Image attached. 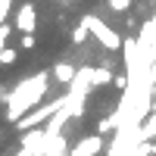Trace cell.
Here are the masks:
<instances>
[{
    "label": "cell",
    "instance_id": "16",
    "mask_svg": "<svg viewBox=\"0 0 156 156\" xmlns=\"http://www.w3.org/2000/svg\"><path fill=\"white\" fill-rule=\"evenodd\" d=\"M150 94H153V97H156V81H153V84H150Z\"/></svg>",
    "mask_w": 156,
    "mask_h": 156
},
{
    "label": "cell",
    "instance_id": "18",
    "mask_svg": "<svg viewBox=\"0 0 156 156\" xmlns=\"http://www.w3.org/2000/svg\"><path fill=\"white\" fill-rule=\"evenodd\" d=\"M66 3H72V0H66Z\"/></svg>",
    "mask_w": 156,
    "mask_h": 156
},
{
    "label": "cell",
    "instance_id": "13",
    "mask_svg": "<svg viewBox=\"0 0 156 156\" xmlns=\"http://www.w3.org/2000/svg\"><path fill=\"white\" fill-rule=\"evenodd\" d=\"M34 41H37V37H34V31H22V37H19V47L31 50V47H34Z\"/></svg>",
    "mask_w": 156,
    "mask_h": 156
},
{
    "label": "cell",
    "instance_id": "17",
    "mask_svg": "<svg viewBox=\"0 0 156 156\" xmlns=\"http://www.w3.org/2000/svg\"><path fill=\"white\" fill-rule=\"evenodd\" d=\"M56 156H72V153H56Z\"/></svg>",
    "mask_w": 156,
    "mask_h": 156
},
{
    "label": "cell",
    "instance_id": "6",
    "mask_svg": "<svg viewBox=\"0 0 156 156\" xmlns=\"http://www.w3.org/2000/svg\"><path fill=\"white\" fill-rule=\"evenodd\" d=\"M50 72H53V78H56V81L59 84H72L75 81V75H78V69H75V62H66V59H62V62H56V66L53 69H50Z\"/></svg>",
    "mask_w": 156,
    "mask_h": 156
},
{
    "label": "cell",
    "instance_id": "10",
    "mask_svg": "<svg viewBox=\"0 0 156 156\" xmlns=\"http://www.w3.org/2000/svg\"><path fill=\"white\" fill-rule=\"evenodd\" d=\"M119 119H122V112H112L109 119H100V125H97V131H100V134H106V131H112V128L119 125Z\"/></svg>",
    "mask_w": 156,
    "mask_h": 156
},
{
    "label": "cell",
    "instance_id": "8",
    "mask_svg": "<svg viewBox=\"0 0 156 156\" xmlns=\"http://www.w3.org/2000/svg\"><path fill=\"white\" fill-rule=\"evenodd\" d=\"M16 56H19V50H16V47H3V50H0V66H3V69L16 66Z\"/></svg>",
    "mask_w": 156,
    "mask_h": 156
},
{
    "label": "cell",
    "instance_id": "11",
    "mask_svg": "<svg viewBox=\"0 0 156 156\" xmlns=\"http://www.w3.org/2000/svg\"><path fill=\"white\" fill-rule=\"evenodd\" d=\"M12 28H16V25H9V22H3V25H0V50L6 47V41H9V34H12Z\"/></svg>",
    "mask_w": 156,
    "mask_h": 156
},
{
    "label": "cell",
    "instance_id": "15",
    "mask_svg": "<svg viewBox=\"0 0 156 156\" xmlns=\"http://www.w3.org/2000/svg\"><path fill=\"white\" fill-rule=\"evenodd\" d=\"M112 84L119 87V90H125V84H128V78H125V75H115V78H112Z\"/></svg>",
    "mask_w": 156,
    "mask_h": 156
},
{
    "label": "cell",
    "instance_id": "14",
    "mask_svg": "<svg viewBox=\"0 0 156 156\" xmlns=\"http://www.w3.org/2000/svg\"><path fill=\"white\" fill-rule=\"evenodd\" d=\"M12 9V0H0V25L6 22V12Z\"/></svg>",
    "mask_w": 156,
    "mask_h": 156
},
{
    "label": "cell",
    "instance_id": "1",
    "mask_svg": "<svg viewBox=\"0 0 156 156\" xmlns=\"http://www.w3.org/2000/svg\"><path fill=\"white\" fill-rule=\"evenodd\" d=\"M50 75H53V72H37L34 78H25L22 84H16V90H12L9 100H6V112H3L6 122L16 125L25 112H31L37 103L44 100V94L50 90V87H47V84H50Z\"/></svg>",
    "mask_w": 156,
    "mask_h": 156
},
{
    "label": "cell",
    "instance_id": "12",
    "mask_svg": "<svg viewBox=\"0 0 156 156\" xmlns=\"http://www.w3.org/2000/svg\"><path fill=\"white\" fill-rule=\"evenodd\" d=\"M106 6H109L112 12H125L128 6H131V0H106Z\"/></svg>",
    "mask_w": 156,
    "mask_h": 156
},
{
    "label": "cell",
    "instance_id": "4",
    "mask_svg": "<svg viewBox=\"0 0 156 156\" xmlns=\"http://www.w3.org/2000/svg\"><path fill=\"white\" fill-rule=\"evenodd\" d=\"M103 150V134L97 131V134H87V137H78L75 144L69 147V153L72 156H97Z\"/></svg>",
    "mask_w": 156,
    "mask_h": 156
},
{
    "label": "cell",
    "instance_id": "3",
    "mask_svg": "<svg viewBox=\"0 0 156 156\" xmlns=\"http://www.w3.org/2000/svg\"><path fill=\"white\" fill-rule=\"evenodd\" d=\"M84 22L90 25V31H94V37H97V41L103 44V47H106V50H122V44H125V37H119V34H115L112 28H109V25H103L97 16H84Z\"/></svg>",
    "mask_w": 156,
    "mask_h": 156
},
{
    "label": "cell",
    "instance_id": "5",
    "mask_svg": "<svg viewBox=\"0 0 156 156\" xmlns=\"http://www.w3.org/2000/svg\"><path fill=\"white\" fill-rule=\"evenodd\" d=\"M16 25L19 31H34L37 28V9H34V3H22L19 9H16Z\"/></svg>",
    "mask_w": 156,
    "mask_h": 156
},
{
    "label": "cell",
    "instance_id": "2",
    "mask_svg": "<svg viewBox=\"0 0 156 156\" xmlns=\"http://www.w3.org/2000/svg\"><path fill=\"white\" fill-rule=\"evenodd\" d=\"M69 97H72V94L59 97V100H53V103H47V106H34L31 112H25L22 119L16 122V128H19V131H28V128H41V122H47V119H50L53 112H62V109H66Z\"/></svg>",
    "mask_w": 156,
    "mask_h": 156
},
{
    "label": "cell",
    "instance_id": "7",
    "mask_svg": "<svg viewBox=\"0 0 156 156\" xmlns=\"http://www.w3.org/2000/svg\"><path fill=\"white\" fill-rule=\"evenodd\" d=\"M90 34H94V31H90V25L81 19V25H75V31H72V41H75V44H84Z\"/></svg>",
    "mask_w": 156,
    "mask_h": 156
},
{
    "label": "cell",
    "instance_id": "9",
    "mask_svg": "<svg viewBox=\"0 0 156 156\" xmlns=\"http://www.w3.org/2000/svg\"><path fill=\"white\" fill-rule=\"evenodd\" d=\"M109 81H112V72H109L106 66L94 69V90H97V87H103V84H109Z\"/></svg>",
    "mask_w": 156,
    "mask_h": 156
}]
</instances>
